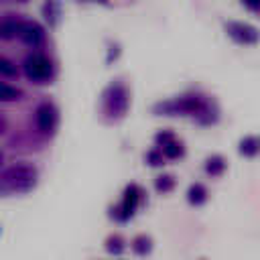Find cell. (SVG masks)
Here are the masks:
<instances>
[{"instance_id": "1", "label": "cell", "mask_w": 260, "mask_h": 260, "mask_svg": "<svg viewBox=\"0 0 260 260\" xmlns=\"http://www.w3.org/2000/svg\"><path fill=\"white\" fill-rule=\"evenodd\" d=\"M37 183V169L32 165H12L0 173V195L26 193Z\"/></svg>"}, {"instance_id": "2", "label": "cell", "mask_w": 260, "mask_h": 260, "mask_svg": "<svg viewBox=\"0 0 260 260\" xmlns=\"http://www.w3.org/2000/svg\"><path fill=\"white\" fill-rule=\"evenodd\" d=\"M104 110L112 118H122L128 110V91L122 83H114L104 93Z\"/></svg>"}, {"instance_id": "3", "label": "cell", "mask_w": 260, "mask_h": 260, "mask_svg": "<svg viewBox=\"0 0 260 260\" xmlns=\"http://www.w3.org/2000/svg\"><path fill=\"white\" fill-rule=\"evenodd\" d=\"M24 73H26V77H28L30 81H35V83H45V81L51 77L53 67H51V61H49L45 55L35 53V55H28V57H26V61H24Z\"/></svg>"}, {"instance_id": "4", "label": "cell", "mask_w": 260, "mask_h": 260, "mask_svg": "<svg viewBox=\"0 0 260 260\" xmlns=\"http://www.w3.org/2000/svg\"><path fill=\"white\" fill-rule=\"evenodd\" d=\"M225 30L240 45H256L260 41L258 28H254L252 24H246V22H234L232 20V22L225 24Z\"/></svg>"}, {"instance_id": "5", "label": "cell", "mask_w": 260, "mask_h": 260, "mask_svg": "<svg viewBox=\"0 0 260 260\" xmlns=\"http://www.w3.org/2000/svg\"><path fill=\"white\" fill-rule=\"evenodd\" d=\"M57 120H59V116H57V110H55L53 104L39 106V110H37V126H39L41 132H47V134L53 132L57 128Z\"/></svg>"}, {"instance_id": "6", "label": "cell", "mask_w": 260, "mask_h": 260, "mask_svg": "<svg viewBox=\"0 0 260 260\" xmlns=\"http://www.w3.org/2000/svg\"><path fill=\"white\" fill-rule=\"evenodd\" d=\"M18 37H20L26 45L37 47V45H41V43H43V39H45V30H43V26H41V24H37L35 20H22V22H20Z\"/></svg>"}, {"instance_id": "7", "label": "cell", "mask_w": 260, "mask_h": 260, "mask_svg": "<svg viewBox=\"0 0 260 260\" xmlns=\"http://www.w3.org/2000/svg\"><path fill=\"white\" fill-rule=\"evenodd\" d=\"M138 199H140V189H138L136 185H128L126 191H124V201H122V205H120V209H118V211H120L118 217H120V219H128V217L136 211Z\"/></svg>"}, {"instance_id": "8", "label": "cell", "mask_w": 260, "mask_h": 260, "mask_svg": "<svg viewBox=\"0 0 260 260\" xmlns=\"http://www.w3.org/2000/svg\"><path fill=\"white\" fill-rule=\"evenodd\" d=\"M20 22L22 20H18L14 16H4L0 20V39H12V37H16L18 30H20Z\"/></svg>"}, {"instance_id": "9", "label": "cell", "mask_w": 260, "mask_h": 260, "mask_svg": "<svg viewBox=\"0 0 260 260\" xmlns=\"http://www.w3.org/2000/svg\"><path fill=\"white\" fill-rule=\"evenodd\" d=\"M258 152H260V138L258 136H246L240 140V154L256 156Z\"/></svg>"}, {"instance_id": "10", "label": "cell", "mask_w": 260, "mask_h": 260, "mask_svg": "<svg viewBox=\"0 0 260 260\" xmlns=\"http://www.w3.org/2000/svg\"><path fill=\"white\" fill-rule=\"evenodd\" d=\"M187 199H189L191 205H201V203H205V199H207V189H205L201 183H195V185L189 187Z\"/></svg>"}, {"instance_id": "11", "label": "cell", "mask_w": 260, "mask_h": 260, "mask_svg": "<svg viewBox=\"0 0 260 260\" xmlns=\"http://www.w3.org/2000/svg\"><path fill=\"white\" fill-rule=\"evenodd\" d=\"M205 171H207L211 177H217V175H221V173L225 171V160H223L219 154L209 156L207 162H205Z\"/></svg>"}, {"instance_id": "12", "label": "cell", "mask_w": 260, "mask_h": 260, "mask_svg": "<svg viewBox=\"0 0 260 260\" xmlns=\"http://www.w3.org/2000/svg\"><path fill=\"white\" fill-rule=\"evenodd\" d=\"M162 154L167 156V158H177V156H181L183 154V146H181V142H177V140H169V142H165L162 144Z\"/></svg>"}, {"instance_id": "13", "label": "cell", "mask_w": 260, "mask_h": 260, "mask_svg": "<svg viewBox=\"0 0 260 260\" xmlns=\"http://www.w3.org/2000/svg\"><path fill=\"white\" fill-rule=\"evenodd\" d=\"M20 98V89L12 87V85H6V83H0V100L2 102H14Z\"/></svg>"}, {"instance_id": "14", "label": "cell", "mask_w": 260, "mask_h": 260, "mask_svg": "<svg viewBox=\"0 0 260 260\" xmlns=\"http://www.w3.org/2000/svg\"><path fill=\"white\" fill-rule=\"evenodd\" d=\"M154 187H156V191L169 193V191L175 187V179H173L171 175H160V177H156V181H154Z\"/></svg>"}, {"instance_id": "15", "label": "cell", "mask_w": 260, "mask_h": 260, "mask_svg": "<svg viewBox=\"0 0 260 260\" xmlns=\"http://www.w3.org/2000/svg\"><path fill=\"white\" fill-rule=\"evenodd\" d=\"M132 248H134V252L136 254H148L150 252V248H152V244H150V238H146V236H138L136 240H134V244H132Z\"/></svg>"}, {"instance_id": "16", "label": "cell", "mask_w": 260, "mask_h": 260, "mask_svg": "<svg viewBox=\"0 0 260 260\" xmlns=\"http://www.w3.org/2000/svg\"><path fill=\"white\" fill-rule=\"evenodd\" d=\"M45 14H47V18H51V22L55 24V22H57V16H59V2H57V0H47V4H45Z\"/></svg>"}, {"instance_id": "17", "label": "cell", "mask_w": 260, "mask_h": 260, "mask_svg": "<svg viewBox=\"0 0 260 260\" xmlns=\"http://www.w3.org/2000/svg\"><path fill=\"white\" fill-rule=\"evenodd\" d=\"M0 75H8V77L16 75V65H14V63H10L8 59L0 57Z\"/></svg>"}, {"instance_id": "18", "label": "cell", "mask_w": 260, "mask_h": 260, "mask_svg": "<svg viewBox=\"0 0 260 260\" xmlns=\"http://www.w3.org/2000/svg\"><path fill=\"white\" fill-rule=\"evenodd\" d=\"M108 250H110V252H114V254H122V250H124V246H122V240H120L118 236H112V238H108Z\"/></svg>"}, {"instance_id": "19", "label": "cell", "mask_w": 260, "mask_h": 260, "mask_svg": "<svg viewBox=\"0 0 260 260\" xmlns=\"http://www.w3.org/2000/svg\"><path fill=\"white\" fill-rule=\"evenodd\" d=\"M146 158H148V162H150L152 167H156V165H160V162H162V152L158 154L156 150H150V152L146 154Z\"/></svg>"}, {"instance_id": "20", "label": "cell", "mask_w": 260, "mask_h": 260, "mask_svg": "<svg viewBox=\"0 0 260 260\" xmlns=\"http://www.w3.org/2000/svg\"><path fill=\"white\" fill-rule=\"evenodd\" d=\"M171 138H173L171 132H160V134H156V142H158V144H165V142H169Z\"/></svg>"}, {"instance_id": "21", "label": "cell", "mask_w": 260, "mask_h": 260, "mask_svg": "<svg viewBox=\"0 0 260 260\" xmlns=\"http://www.w3.org/2000/svg\"><path fill=\"white\" fill-rule=\"evenodd\" d=\"M250 4H254V6H260V0H248Z\"/></svg>"}, {"instance_id": "22", "label": "cell", "mask_w": 260, "mask_h": 260, "mask_svg": "<svg viewBox=\"0 0 260 260\" xmlns=\"http://www.w3.org/2000/svg\"><path fill=\"white\" fill-rule=\"evenodd\" d=\"M0 165H2V152H0Z\"/></svg>"}, {"instance_id": "23", "label": "cell", "mask_w": 260, "mask_h": 260, "mask_svg": "<svg viewBox=\"0 0 260 260\" xmlns=\"http://www.w3.org/2000/svg\"><path fill=\"white\" fill-rule=\"evenodd\" d=\"M20 2H26V0H20Z\"/></svg>"}]
</instances>
